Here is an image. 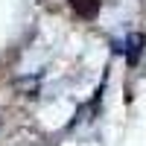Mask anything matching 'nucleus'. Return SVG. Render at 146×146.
<instances>
[{
	"mask_svg": "<svg viewBox=\"0 0 146 146\" xmlns=\"http://www.w3.org/2000/svg\"><path fill=\"white\" fill-rule=\"evenodd\" d=\"M143 44H146L143 32H131L129 38H126V62H129V64H137V58H140V53H143Z\"/></svg>",
	"mask_w": 146,
	"mask_h": 146,
	"instance_id": "nucleus-1",
	"label": "nucleus"
},
{
	"mask_svg": "<svg viewBox=\"0 0 146 146\" xmlns=\"http://www.w3.org/2000/svg\"><path fill=\"white\" fill-rule=\"evenodd\" d=\"M70 6L82 21H94L100 15V0H70Z\"/></svg>",
	"mask_w": 146,
	"mask_h": 146,
	"instance_id": "nucleus-2",
	"label": "nucleus"
}]
</instances>
